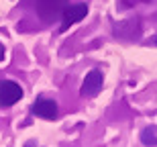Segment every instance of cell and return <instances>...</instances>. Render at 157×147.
I'll list each match as a JSON object with an SVG mask.
<instances>
[{
  "instance_id": "obj_2",
  "label": "cell",
  "mask_w": 157,
  "mask_h": 147,
  "mask_svg": "<svg viewBox=\"0 0 157 147\" xmlns=\"http://www.w3.org/2000/svg\"><path fill=\"white\" fill-rule=\"evenodd\" d=\"M23 98V88L12 80L0 82V106H12Z\"/></svg>"
},
{
  "instance_id": "obj_4",
  "label": "cell",
  "mask_w": 157,
  "mask_h": 147,
  "mask_svg": "<svg viewBox=\"0 0 157 147\" xmlns=\"http://www.w3.org/2000/svg\"><path fill=\"white\" fill-rule=\"evenodd\" d=\"M31 112L35 117H41V118H47V121H53L57 117V102L55 100H49V98H37L33 104H31Z\"/></svg>"
},
{
  "instance_id": "obj_1",
  "label": "cell",
  "mask_w": 157,
  "mask_h": 147,
  "mask_svg": "<svg viewBox=\"0 0 157 147\" xmlns=\"http://www.w3.org/2000/svg\"><path fill=\"white\" fill-rule=\"evenodd\" d=\"M86 14H88V4H86V2L67 4L63 8V12H61V27H59V31H67L71 25L80 23Z\"/></svg>"
},
{
  "instance_id": "obj_6",
  "label": "cell",
  "mask_w": 157,
  "mask_h": 147,
  "mask_svg": "<svg viewBox=\"0 0 157 147\" xmlns=\"http://www.w3.org/2000/svg\"><path fill=\"white\" fill-rule=\"evenodd\" d=\"M114 35L121 37V39H135V37L141 35V25H139V18H128V21H122V23L114 25Z\"/></svg>"
},
{
  "instance_id": "obj_7",
  "label": "cell",
  "mask_w": 157,
  "mask_h": 147,
  "mask_svg": "<svg viewBox=\"0 0 157 147\" xmlns=\"http://www.w3.org/2000/svg\"><path fill=\"white\" fill-rule=\"evenodd\" d=\"M141 143L145 147H157V127H145L141 131Z\"/></svg>"
},
{
  "instance_id": "obj_8",
  "label": "cell",
  "mask_w": 157,
  "mask_h": 147,
  "mask_svg": "<svg viewBox=\"0 0 157 147\" xmlns=\"http://www.w3.org/2000/svg\"><path fill=\"white\" fill-rule=\"evenodd\" d=\"M4 57H6V49H4V45L0 43V61H4Z\"/></svg>"
},
{
  "instance_id": "obj_3",
  "label": "cell",
  "mask_w": 157,
  "mask_h": 147,
  "mask_svg": "<svg viewBox=\"0 0 157 147\" xmlns=\"http://www.w3.org/2000/svg\"><path fill=\"white\" fill-rule=\"evenodd\" d=\"M102 84H104L102 72H100V70H92L86 78H84L82 88H80V94L84 96V98H94V96L102 90Z\"/></svg>"
},
{
  "instance_id": "obj_9",
  "label": "cell",
  "mask_w": 157,
  "mask_h": 147,
  "mask_svg": "<svg viewBox=\"0 0 157 147\" xmlns=\"http://www.w3.org/2000/svg\"><path fill=\"white\" fill-rule=\"evenodd\" d=\"M151 43H153V45H157V35H155V37L151 39Z\"/></svg>"
},
{
  "instance_id": "obj_5",
  "label": "cell",
  "mask_w": 157,
  "mask_h": 147,
  "mask_svg": "<svg viewBox=\"0 0 157 147\" xmlns=\"http://www.w3.org/2000/svg\"><path fill=\"white\" fill-rule=\"evenodd\" d=\"M35 6L43 18H55L63 12L67 4H65V0H35Z\"/></svg>"
}]
</instances>
